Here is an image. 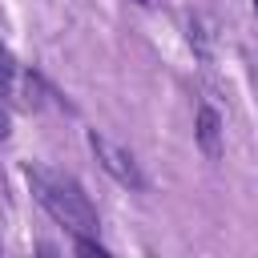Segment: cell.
Masks as SVG:
<instances>
[{"mask_svg":"<svg viewBox=\"0 0 258 258\" xmlns=\"http://www.w3.org/2000/svg\"><path fill=\"white\" fill-rule=\"evenodd\" d=\"M24 181L32 189V198L48 210V218L56 226H64L73 238H97V206L89 202V194L81 189L77 177L52 169V165H40V161H28L24 165Z\"/></svg>","mask_w":258,"mask_h":258,"instance_id":"1","label":"cell"},{"mask_svg":"<svg viewBox=\"0 0 258 258\" xmlns=\"http://www.w3.org/2000/svg\"><path fill=\"white\" fill-rule=\"evenodd\" d=\"M89 149L97 153L101 169H105V173H109L117 185H125V189H137V194L149 185V181H145V173H141V165L133 161V153H129V149H121L117 141H109L105 133H97V129H93V133H89Z\"/></svg>","mask_w":258,"mask_h":258,"instance_id":"2","label":"cell"},{"mask_svg":"<svg viewBox=\"0 0 258 258\" xmlns=\"http://www.w3.org/2000/svg\"><path fill=\"white\" fill-rule=\"evenodd\" d=\"M198 145H202V153H206L210 161L222 157V121H218V113H214L210 105L198 109Z\"/></svg>","mask_w":258,"mask_h":258,"instance_id":"3","label":"cell"},{"mask_svg":"<svg viewBox=\"0 0 258 258\" xmlns=\"http://www.w3.org/2000/svg\"><path fill=\"white\" fill-rule=\"evenodd\" d=\"M12 73H16V64H12V56L0 48V93H8V89H12Z\"/></svg>","mask_w":258,"mask_h":258,"instance_id":"4","label":"cell"},{"mask_svg":"<svg viewBox=\"0 0 258 258\" xmlns=\"http://www.w3.org/2000/svg\"><path fill=\"white\" fill-rule=\"evenodd\" d=\"M77 250H81V254H97V258H109V250H105L97 238H77Z\"/></svg>","mask_w":258,"mask_h":258,"instance_id":"5","label":"cell"},{"mask_svg":"<svg viewBox=\"0 0 258 258\" xmlns=\"http://www.w3.org/2000/svg\"><path fill=\"white\" fill-rule=\"evenodd\" d=\"M8 133H12V121H8V109L0 105V141H8Z\"/></svg>","mask_w":258,"mask_h":258,"instance_id":"6","label":"cell"},{"mask_svg":"<svg viewBox=\"0 0 258 258\" xmlns=\"http://www.w3.org/2000/svg\"><path fill=\"white\" fill-rule=\"evenodd\" d=\"M133 4H149V0H133Z\"/></svg>","mask_w":258,"mask_h":258,"instance_id":"7","label":"cell"},{"mask_svg":"<svg viewBox=\"0 0 258 258\" xmlns=\"http://www.w3.org/2000/svg\"><path fill=\"white\" fill-rule=\"evenodd\" d=\"M254 12H258V0H254Z\"/></svg>","mask_w":258,"mask_h":258,"instance_id":"8","label":"cell"}]
</instances>
